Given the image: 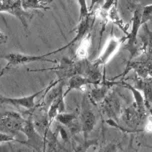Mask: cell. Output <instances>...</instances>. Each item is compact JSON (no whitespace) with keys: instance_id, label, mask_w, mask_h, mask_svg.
<instances>
[{"instance_id":"cell-3","label":"cell","mask_w":152,"mask_h":152,"mask_svg":"<svg viewBox=\"0 0 152 152\" xmlns=\"http://www.w3.org/2000/svg\"><path fill=\"white\" fill-rule=\"evenodd\" d=\"M21 132L25 134L27 138L26 141H24V144L30 147L33 152H45L46 146L44 142V136L40 134L35 128L32 117L25 120Z\"/></svg>"},{"instance_id":"cell-22","label":"cell","mask_w":152,"mask_h":152,"mask_svg":"<svg viewBox=\"0 0 152 152\" xmlns=\"http://www.w3.org/2000/svg\"><path fill=\"white\" fill-rule=\"evenodd\" d=\"M77 2L78 5H79V21H80L83 18L87 17L88 15H90L91 12L89 11V7L86 0H77Z\"/></svg>"},{"instance_id":"cell-19","label":"cell","mask_w":152,"mask_h":152,"mask_svg":"<svg viewBox=\"0 0 152 152\" xmlns=\"http://www.w3.org/2000/svg\"><path fill=\"white\" fill-rule=\"evenodd\" d=\"M141 21L142 25L152 21V3L146 4L141 8Z\"/></svg>"},{"instance_id":"cell-8","label":"cell","mask_w":152,"mask_h":152,"mask_svg":"<svg viewBox=\"0 0 152 152\" xmlns=\"http://www.w3.org/2000/svg\"><path fill=\"white\" fill-rule=\"evenodd\" d=\"M94 17H95L94 12H91L90 15H88L87 17L83 18L82 20H80L79 23H78V26L76 27V29H75V36L72 38L71 41L67 43L66 45L62 46V47L59 48V49L51 51L49 53H46L45 55L48 57V56L52 55V54H56L62 50L67 49L68 47H71V46L75 45L76 43H79L81 40L88 34L89 30H90V27L92 26V23H93V21H94Z\"/></svg>"},{"instance_id":"cell-24","label":"cell","mask_w":152,"mask_h":152,"mask_svg":"<svg viewBox=\"0 0 152 152\" xmlns=\"http://www.w3.org/2000/svg\"><path fill=\"white\" fill-rule=\"evenodd\" d=\"M143 132L152 133V111H149V114L143 123Z\"/></svg>"},{"instance_id":"cell-14","label":"cell","mask_w":152,"mask_h":152,"mask_svg":"<svg viewBox=\"0 0 152 152\" xmlns=\"http://www.w3.org/2000/svg\"><path fill=\"white\" fill-rule=\"evenodd\" d=\"M117 85H120V86H123V87L127 88L128 90L132 93V96H133V99H134V104L136 105L138 108H147V104H146V101H145V98L143 96L142 92L140 90L135 87V86H132L131 84H129L128 82L124 80H120V81H117Z\"/></svg>"},{"instance_id":"cell-13","label":"cell","mask_w":152,"mask_h":152,"mask_svg":"<svg viewBox=\"0 0 152 152\" xmlns=\"http://www.w3.org/2000/svg\"><path fill=\"white\" fill-rule=\"evenodd\" d=\"M135 87L142 92L146 104H147L148 110L152 111L150 107V104H152V78L141 79V78L137 77L136 82H135Z\"/></svg>"},{"instance_id":"cell-11","label":"cell","mask_w":152,"mask_h":152,"mask_svg":"<svg viewBox=\"0 0 152 152\" xmlns=\"http://www.w3.org/2000/svg\"><path fill=\"white\" fill-rule=\"evenodd\" d=\"M117 85V81L113 80H103L99 85H93L94 87L90 89L88 93V99L94 104H100L103 100L106 98L108 93L110 92V89L112 86Z\"/></svg>"},{"instance_id":"cell-17","label":"cell","mask_w":152,"mask_h":152,"mask_svg":"<svg viewBox=\"0 0 152 152\" xmlns=\"http://www.w3.org/2000/svg\"><path fill=\"white\" fill-rule=\"evenodd\" d=\"M22 7L26 9H49L48 4L52 2V0H21Z\"/></svg>"},{"instance_id":"cell-1","label":"cell","mask_w":152,"mask_h":152,"mask_svg":"<svg viewBox=\"0 0 152 152\" xmlns=\"http://www.w3.org/2000/svg\"><path fill=\"white\" fill-rule=\"evenodd\" d=\"M2 59H5L7 61V65L1 70L0 76H2L7 71L8 69H10L11 67H17L20 65L27 64V63H32V62H37V61H42V62H50V63H57V60L54 59L48 58L45 54L43 55H28V54H23V53H8L5 55L1 56Z\"/></svg>"},{"instance_id":"cell-7","label":"cell","mask_w":152,"mask_h":152,"mask_svg":"<svg viewBox=\"0 0 152 152\" xmlns=\"http://www.w3.org/2000/svg\"><path fill=\"white\" fill-rule=\"evenodd\" d=\"M126 40V37L123 36L121 38H117L113 33L110 35V37L107 39V42L105 44L104 48H103L102 52L100 53V55L95 59L94 61H92L96 66H104L108 61L110 60L112 57L115 55V53L117 52L122 45V43Z\"/></svg>"},{"instance_id":"cell-5","label":"cell","mask_w":152,"mask_h":152,"mask_svg":"<svg viewBox=\"0 0 152 152\" xmlns=\"http://www.w3.org/2000/svg\"><path fill=\"white\" fill-rule=\"evenodd\" d=\"M25 119L21 116L20 113L15 111H5L0 112V129L15 134L21 132Z\"/></svg>"},{"instance_id":"cell-2","label":"cell","mask_w":152,"mask_h":152,"mask_svg":"<svg viewBox=\"0 0 152 152\" xmlns=\"http://www.w3.org/2000/svg\"><path fill=\"white\" fill-rule=\"evenodd\" d=\"M132 26L130 31L125 35L127 44L125 45V49L128 50L130 53V59L134 58L135 56L139 54V44L137 41L138 32H139L141 26H142V21H141V8L136 9L132 14L131 18Z\"/></svg>"},{"instance_id":"cell-28","label":"cell","mask_w":152,"mask_h":152,"mask_svg":"<svg viewBox=\"0 0 152 152\" xmlns=\"http://www.w3.org/2000/svg\"><path fill=\"white\" fill-rule=\"evenodd\" d=\"M104 2H105V0H91V4H90V6H89V11L90 12L94 11L95 7H97L101 3H104Z\"/></svg>"},{"instance_id":"cell-31","label":"cell","mask_w":152,"mask_h":152,"mask_svg":"<svg viewBox=\"0 0 152 152\" xmlns=\"http://www.w3.org/2000/svg\"><path fill=\"white\" fill-rule=\"evenodd\" d=\"M145 147H147V148H150V149H152V146H150V145H144Z\"/></svg>"},{"instance_id":"cell-29","label":"cell","mask_w":152,"mask_h":152,"mask_svg":"<svg viewBox=\"0 0 152 152\" xmlns=\"http://www.w3.org/2000/svg\"><path fill=\"white\" fill-rule=\"evenodd\" d=\"M12 151V146L10 143H1L0 144V152H10Z\"/></svg>"},{"instance_id":"cell-10","label":"cell","mask_w":152,"mask_h":152,"mask_svg":"<svg viewBox=\"0 0 152 152\" xmlns=\"http://www.w3.org/2000/svg\"><path fill=\"white\" fill-rule=\"evenodd\" d=\"M45 89H42L40 91L35 92L34 94L28 95V96H22V97H7L0 95V104H10L16 107H23L25 109H34L36 106L35 99L38 95H41L43 92H45Z\"/></svg>"},{"instance_id":"cell-6","label":"cell","mask_w":152,"mask_h":152,"mask_svg":"<svg viewBox=\"0 0 152 152\" xmlns=\"http://www.w3.org/2000/svg\"><path fill=\"white\" fill-rule=\"evenodd\" d=\"M79 120L81 124V131L83 133V140H88L89 133L93 131L96 125V115L89 105L88 99L86 96L83 97L82 107L79 113Z\"/></svg>"},{"instance_id":"cell-30","label":"cell","mask_w":152,"mask_h":152,"mask_svg":"<svg viewBox=\"0 0 152 152\" xmlns=\"http://www.w3.org/2000/svg\"><path fill=\"white\" fill-rule=\"evenodd\" d=\"M8 41V36L0 30V44H5Z\"/></svg>"},{"instance_id":"cell-9","label":"cell","mask_w":152,"mask_h":152,"mask_svg":"<svg viewBox=\"0 0 152 152\" xmlns=\"http://www.w3.org/2000/svg\"><path fill=\"white\" fill-rule=\"evenodd\" d=\"M101 111L107 116L108 119H112L116 122L119 121V116H121L122 108L121 101L115 91H110L103 101L100 103Z\"/></svg>"},{"instance_id":"cell-12","label":"cell","mask_w":152,"mask_h":152,"mask_svg":"<svg viewBox=\"0 0 152 152\" xmlns=\"http://www.w3.org/2000/svg\"><path fill=\"white\" fill-rule=\"evenodd\" d=\"M88 85H96V84L93 81H91L89 78L85 77V76L82 75L72 76L71 78H69L68 82H67V89L64 92V97H66V95L72 90H80V89H82L85 86Z\"/></svg>"},{"instance_id":"cell-4","label":"cell","mask_w":152,"mask_h":152,"mask_svg":"<svg viewBox=\"0 0 152 152\" xmlns=\"http://www.w3.org/2000/svg\"><path fill=\"white\" fill-rule=\"evenodd\" d=\"M147 108H138L134 103L129 107L125 108L121 113V120L124 122L126 126H129L133 129H139L136 127L140 126L144 123L146 117H147Z\"/></svg>"},{"instance_id":"cell-15","label":"cell","mask_w":152,"mask_h":152,"mask_svg":"<svg viewBox=\"0 0 152 152\" xmlns=\"http://www.w3.org/2000/svg\"><path fill=\"white\" fill-rule=\"evenodd\" d=\"M91 45V35L87 34L82 40L79 42L77 48L75 50V58L77 60H84L87 59L88 51Z\"/></svg>"},{"instance_id":"cell-27","label":"cell","mask_w":152,"mask_h":152,"mask_svg":"<svg viewBox=\"0 0 152 152\" xmlns=\"http://www.w3.org/2000/svg\"><path fill=\"white\" fill-rule=\"evenodd\" d=\"M117 1H118V0H105V2L103 3L101 9L103 10V11L108 12V10H109L110 8L113 6V4L116 3Z\"/></svg>"},{"instance_id":"cell-20","label":"cell","mask_w":152,"mask_h":152,"mask_svg":"<svg viewBox=\"0 0 152 152\" xmlns=\"http://www.w3.org/2000/svg\"><path fill=\"white\" fill-rule=\"evenodd\" d=\"M140 60H142L143 62H144L146 68H147L149 78H152V50L141 54Z\"/></svg>"},{"instance_id":"cell-18","label":"cell","mask_w":152,"mask_h":152,"mask_svg":"<svg viewBox=\"0 0 152 152\" xmlns=\"http://www.w3.org/2000/svg\"><path fill=\"white\" fill-rule=\"evenodd\" d=\"M78 118H79V113L74 111V112H69V113H66V112L59 113L58 115L56 116L55 120L58 122L59 124H61V125L68 128L73 122Z\"/></svg>"},{"instance_id":"cell-16","label":"cell","mask_w":152,"mask_h":152,"mask_svg":"<svg viewBox=\"0 0 152 152\" xmlns=\"http://www.w3.org/2000/svg\"><path fill=\"white\" fill-rule=\"evenodd\" d=\"M107 17L109 18L114 24L118 25V27L124 32V33H125V34L128 33V26H127L126 24H124L123 21H122V19L120 18L119 10H118V8H117V2H116V3H114L113 6L111 7L109 10H108Z\"/></svg>"},{"instance_id":"cell-25","label":"cell","mask_w":152,"mask_h":152,"mask_svg":"<svg viewBox=\"0 0 152 152\" xmlns=\"http://www.w3.org/2000/svg\"><path fill=\"white\" fill-rule=\"evenodd\" d=\"M64 127L65 126L58 123V125H57V132H58L59 136L61 137V139L64 141V143H66V142H69V135L66 130L64 129Z\"/></svg>"},{"instance_id":"cell-26","label":"cell","mask_w":152,"mask_h":152,"mask_svg":"<svg viewBox=\"0 0 152 152\" xmlns=\"http://www.w3.org/2000/svg\"><path fill=\"white\" fill-rule=\"evenodd\" d=\"M118 151V147L115 143H108V144L102 146L101 148L99 149L97 152H117Z\"/></svg>"},{"instance_id":"cell-21","label":"cell","mask_w":152,"mask_h":152,"mask_svg":"<svg viewBox=\"0 0 152 152\" xmlns=\"http://www.w3.org/2000/svg\"><path fill=\"white\" fill-rule=\"evenodd\" d=\"M97 141L93 139V140H83L82 142L79 143L78 145H74L73 146V148H74V152H87L88 148L90 147V146L96 144Z\"/></svg>"},{"instance_id":"cell-23","label":"cell","mask_w":152,"mask_h":152,"mask_svg":"<svg viewBox=\"0 0 152 152\" xmlns=\"http://www.w3.org/2000/svg\"><path fill=\"white\" fill-rule=\"evenodd\" d=\"M11 142H18V143L24 144V141L16 139L11 134H8V133L0 131V143H11Z\"/></svg>"}]
</instances>
